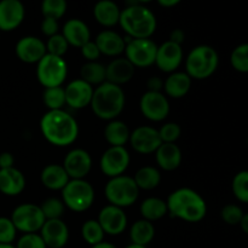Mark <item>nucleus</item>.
<instances>
[{
    "label": "nucleus",
    "mask_w": 248,
    "mask_h": 248,
    "mask_svg": "<svg viewBox=\"0 0 248 248\" xmlns=\"http://www.w3.org/2000/svg\"><path fill=\"white\" fill-rule=\"evenodd\" d=\"M182 128L178 124L176 123H167L161 126L159 130L160 138L162 143H174L179 137H181Z\"/></svg>",
    "instance_id": "43"
},
{
    "label": "nucleus",
    "mask_w": 248,
    "mask_h": 248,
    "mask_svg": "<svg viewBox=\"0 0 248 248\" xmlns=\"http://www.w3.org/2000/svg\"><path fill=\"white\" fill-rule=\"evenodd\" d=\"M130 144L140 154H152L162 144L159 130L152 126H140L130 135Z\"/></svg>",
    "instance_id": "13"
},
{
    "label": "nucleus",
    "mask_w": 248,
    "mask_h": 248,
    "mask_svg": "<svg viewBox=\"0 0 248 248\" xmlns=\"http://www.w3.org/2000/svg\"><path fill=\"white\" fill-rule=\"evenodd\" d=\"M93 86L82 79L73 80L65 86V104L73 109H82L91 104Z\"/></svg>",
    "instance_id": "18"
},
{
    "label": "nucleus",
    "mask_w": 248,
    "mask_h": 248,
    "mask_svg": "<svg viewBox=\"0 0 248 248\" xmlns=\"http://www.w3.org/2000/svg\"><path fill=\"white\" fill-rule=\"evenodd\" d=\"M62 201L74 212L89 210L94 201V189L85 179H70L62 189Z\"/></svg>",
    "instance_id": "7"
},
{
    "label": "nucleus",
    "mask_w": 248,
    "mask_h": 248,
    "mask_svg": "<svg viewBox=\"0 0 248 248\" xmlns=\"http://www.w3.org/2000/svg\"><path fill=\"white\" fill-rule=\"evenodd\" d=\"M247 145H248V138H247Z\"/></svg>",
    "instance_id": "56"
},
{
    "label": "nucleus",
    "mask_w": 248,
    "mask_h": 248,
    "mask_svg": "<svg viewBox=\"0 0 248 248\" xmlns=\"http://www.w3.org/2000/svg\"><path fill=\"white\" fill-rule=\"evenodd\" d=\"M119 24L132 39H149L156 31V17L142 4H133L121 11Z\"/></svg>",
    "instance_id": "4"
},
{
    "label": "nucleus",
    "mask_w": 248,
    "mask_h": 248,
    "mask_svg": "<svg viewBox=\"0 0 248 248\" xmlns=\"http://www.w3.org/2000/svg\"><path fill=\"white\" fill-rule=\"evenodd\" d=\"M140 108L144 118L160 123L170 114V102L162 92L147 91L140 98Z\"/></svg>",
    "instance_id": "11"
},
{
    "label": "nucleus",
    "mask_w": 248,
    "mask_h": 248,
    "mask_svg": "<svg viewBox=\"0 0 248 248\" xmlns=\"http://www.w3.org/2000/svg\"><path fill=\"white\" fill-rule=\"evenodd\" d=\"M26 188V177L15 167L0 170V193L7 196L19 195Z\"/></svg>",
    "instance_id": "24"
},
{
    "label": "nucleus",
    "mask_w": 248,
    "mask_h": 248,
    "mask_svg": "<svg viewBox=\"0 0 248 248\" xmlns=\"http://www.w3.org/2000/svg\"><path fill=\"white\" fill-rule=\"evenodd\" d=\"M16 55L24 63H38L46 55V44L36 36H24L16 44Z\"/></svg>",
    "instance_id": "20"
},
{
    "label": "nucleus",
    "mask_w": 248,
    "mask_h": 248,
    "mask_svg": "<svg viewBox=\"0 0 248 248\" xmlns=\"http://www.w3.org/2000/svg\"><path fill=\"white\" fill-rule=\"evenodd\" d=\"M68 65L63 57L46 53L38 62L36 78L45 89L62 86L67 79Z\"/></svg>",
    "instance_id": "8"
},
{
    "label": "nucleus",
    "mask_w": 248,
    "mask_h": 248,
    "mask_svg": "<svg viewBox=\"0 0 248 248\" xmlns=\"http://www.w3.org/2000/svg\"><path fill=\"white\" fill-rule=\"evenodd\" d=\"M232 194L240 202L248 203V170L237 172L232 178Z\"/></svg>",
    "instance_id": "36"
},
{
    "label": "nucleus",
    "mask_w": 248,
    "mask_h": 248,
    "mask_svg": "<svg viewBox=\"0 0 248 248\" xmlns=\"http://www.w3.org/2000/svg\"><path fill=\"white\" fill-rule=\"evenodd\" d=\"M159 2V5H161L162 7H173L176 5H178L182 0H156Z\"/></svg>",
    "instance_id": "50"
},
{
    "label": "nucleus",
    "mask_w": 248,
    "mask_h": 248,
    "mask_svg": "<svg viewBox=\"0 0 248 248\" xmlns=\"http://www.w3.org/2000/svg\"><path fill=\"white\" fill-rule=\"evenodd\" d=\"M69 44L64 39L62 34H55V35L50 36L46 43V52L50 55L58 56V57H63L67 53Z\"/></svg>",
    "instance_id": "40"
},
{
    "label": "nucleus",
    "mask_w": 248,
    "mask_h": 248,
    "mask_svg": "<svg viewBox=\"0 0 248 248\" xmlns=\"http://www.w3.org/2000/svg\"><path fill=\"white\" fill-rule=\"evenodd\" d=\"M16 248H47L45 242L41 239L40 234L31 232V234H24L17 241Z\"/></svg>",
    "instance_id": "44"
},
{
    "label": "nucleus",
    "mask_w": 248,
    "mask_h": 248,
    "mask_svg": "<svg viewBox=\"0 0 248 248\" xmlns=\"http://www.w3.org/2000/svg\"><path fill=\"white\" fill-rule=\"evenodd\" d=\"M11 220L18 232L23 234H31V232H40L46 219L40 206L34 203H23L15 208Z\"/></svg>",
    "instance_id": "9"
},
{
    "label": "nucleus",
    "mask_w": 248,
    "mask_h": 248,
    "mask_svg": "<svg viewBox=\"0 0 248 248\" xmlns=\"http://www.w3.org/2000/svg\"><path fill=\"white\" fill-rule=\"evenodd\" d=\"M155 236V228L152 222L145 219L137 220L133 223L130 230V239L132 244L140 246H147L153 241Z\"/></svg>",
    "instance_id": "30"
},
{
    "label": "nucleus",
    "mask_w": 248,
    "mask_h": 248,
    "mask_svg": "<svg viewBox=\"0 0 248 248\" xmlns=\"http://www.w3.org/2000/svg\"><path fill=\"white\" fill-rule=\"evenodd\" d=\"M44 138L56 147H68L77 140L79 125L73 115L63 109L48 110L40 120Z\"/></svg>",
    "instance_id": "1"
},
{
    "label": "nucleus",
    "mask_w": 248,
    "mask_h": 248,
    "mask_svg": "<svg viewBox=\"0 0 248 248\" xmlns=\"http://www.w3.org/2000/svg\"><path fill=\"white\" fill-rule=\"evenodd\" d=\"M155 157L160 169L173 171L182 162V152L176 143H162L155 152Z\"/></svg>",
    "instance_id": "25"
},
{
    "label": "nucleus",
    "mask_w": 248,
    "mask_h": 248,
    "mask_svg": "<svg viewBox=\"0 0 248 248\" xmlns=\"http://www.w3.org/2000/svg\"><path fill=\"white\" fill-rule=\"evenodd\" d=\"M62 166L70 179H84L91 171L92 159L86 150L77 148L65 155Z\"/></svg>",
    "instance_id": "16"
},
{
    "label": "nucleus",
    "mask_w": 248,
    "mask_h": 248,
    "mask_svg": "<svg viewBox=\"0 0 248 248\" xmlns=\"http://www.w3.org/2000/svg\"><path fill=\"white\" fill-rule=\"evenodd\" d=\"M232 67L239 73H248V43L237 45L230 55Z\"/></svg>",
    "instance_id": "38"
},
{
    "label": "nucleus",
    "mask_w": 248,
    "mask_h": 248,
    "mask_svg": "<svg viewBox=\"0 0 248 248\" xmlns=\"http://www.w3.org/2000/svg\"><path fill=\"white\" fill-rule=\"evenodd\" d=\"M240 227H241L242 232H245V234L248 235V212L245 213L244 217H242L241 222H240Z\"/></svg>",
    "instance_id": "51"
},
{
    "label": "nucleus",
    "mask_w": 248,
    "mask_h": 248,
    "mask_svg": "<svg viewBox=\"0 0 248 248\" xmlns=\"http://www.w3.org/2000/svg\"><path fill=\"white\" fill-rule=\"evenodd\" d=\"M183 61V48L182 45L167 40L157 46L155 64L164 73H174Z\"/></svg>",
    "instance_id": "14"
},
{
    "label": "nucleus",
    "mask_w": 248,
    "mask_h": 248,
    "mask_svg": "<svg viewBox=\"0 0 248 248\" xmlns=\"http://www.w3.org/2000/svg\"><path fill=\"white\" fill-rule=\"evenodd\" d=\"M43 101L48 110H60L65 106V92L62 86L47 87L43 94Z\"/></svg>",
    "instance_id": "35"
},
{
    "label": "nucleus",
    "mask_w": 248,
    "mask_h": 248,
    "mask_svg": "<svg viewBox=\"0 0 248 248\" xmlns=\"http://www.w3.org/2000/svg\"><path fill=\"white\" fill-rule=\"evenodd\" d=\"M40 208L45 216V219H61L64 213L65 206L60 199L50 198L41 203Z\"/></svg>",
    "instance_id": "39"
},
{
    "label": "nucleus",
    "mask_w": 248,
    "mask_h": 248,
    "mask_svg": "<svg viewBox=\"0 0 248 248\" xmlns=\"http://www.w3.org/2000/svg\"><path fill=\"white\" fill-rule=\"evenodd\" d=\"M94 43L98 46L102 55L109 56V57H116L125 52L126 40L120 34L110 29L101 31L97 35Z\"/></svg>",
    "instance_id": "23"
},
{
    "label": "nucleus",
    "mask_w": 248,
    "mask_h": 248,
    "mask_svg": "<svg viewBox=\"0 0 248 248\" xmlns=\"http://www.w3.org/2000/svg\"><path fill=\"white\" fill-rule=\"evenodd\" d=\"M26 9L21 0H0V31H11L21 26Z\"/></svg>",
    "instance_id": "17"
},
{
    "label": "nucleus",
    "mask_w": 248,
    "mask_h": 248,
    "mask_svg": "<svg viewBox=\"0 0 248 248\" xmlns=\"http://www.w3.org/2000/svg\"><path fill=\"white\" fill-rule=\"evenodd\" d=\"M17 229L11 218L0 217V244L12 245L16 239Z\"/></svg>",
    "instance_id": "42"
},
{
    "label": "nucleus",
    "mask_w": 248,
    "mask_h": 248,
    "mask_svg": "<svg viewBox=\"0 0 248 248\" xmlns=\"http://www.w3.org/2000/svg\"><path fill=\"white\" fill-rule=\"evenodd\" d=\"M98 223L101 224L104 234L116 236L125 232L127 227V216L123 208L108 205L102 208L98 215Z\"/></svg>",
    "instance_id": "15"
},
{
    "label": "nucleus",
    "mask_w": 248,
    "mask_h": 248,
    "mask_svg": "<svg viewBox=\"0 0 248 248\" xmlns=\"http://www.w3.org/2000/svg\"><path fill=\"white\" fill-rule=\"evenodd\" d=\"M167 213H169L167 203L162 199L148 198L140 203V215L143 219L149 220V222L161 219Z\"/></svg>",
    "instance_id": "31"
},
{
    "label": "nucleus",
    "mask_w": 248,
    "mask_h": 248,
    "mask_svg": "<svg viewBox=\"0 0 248 248\" xmlns=\"http://www.w3.org/2000/svg\"><path fill=\"white\" fill-rule=\"evenodd\" d=\"M90 106L97 118L115 120L125 108V92L119 85L104 81L94 89Z\"/></svg>",
    "instance_id": "3"
},
{
    "label": "nucleus",
    "mask_w": 248,
    "mask_h": 248,
    "mask_svg": "<svg viewBox=\"0 0 248 248\" xmlns=\"http://www.w3.org/2000/svg\"><path fill=\"white\" fill-rule=\"evenodd\" d=\"M136 1H138L140 4H145V2H150L153 1V0H136Z\"/></svg>",
    "instance_id": "55"
},
{
    "label": "nucleus",
    "mask_w": 248,
    "mask_h": 248,
    "mask_svg": "<svg viewBox=\"0 0 248 248\" xmlns=\"http://www.w3.org/2000/svg\"><path fill=\"white\" fill-rule=\"evenodd\" d=\"M104 194L110 205L125 208L137 201L140 196V188L132 177L121 174L109 179L104 188Z\"/></svg>",
    "instance_id": "6"
},
{
    "label": "nucleus",
    "mask_w": 248,
    "mask_h": 248,
    "mask_svg": "<svg viewBox=\"0 0 248 248\" xmlns=\"http://www.w3.org/2000/svg\"><path fill=\"white\" fill-rule=\"evenodd\" d=\"M41 31L44 35L52 36L58 33V21L55 18H50V17H44L43 22H41Z\"/></svg>",
    "instance_id": "46"
},
{
    "label": "nucleus",
    "mask_w": 248,
    "mask_h": 248,
    "mask_svg": "<svg viewBox=\"0 0 248 248\" xmlns=\"http://www.w3.org/2000/svg\"><path fill=\"white\" fill-rule=\"evenodd\" d=\"M135 182L137 186L143 190L155 189L161 182V173L157 169L153 166H144L138 170L135 174Z\"/></svg>",
    "instance_id": "32"
},
{
    "label": "nucleus",
    "mask_w": 248,
    "mask_h": 248,
    "mask_svg": "<svg viewBox=\"0 0 248 248\" xmlns=\"http://www.w3.org/2000/svg\"><path fill=\"white\" fill-rule=\"evenodd\" d=\"M80 50H81L82 57H84L85 60H87V62H96L99 58V56L102 55L98 46L96 45V43L91 40H90L89 43L85 44L82 47H80Z\"/></svg>",
    "instance_id": "45"
},
{
    "label": "nucleus",
    "mask_w": 248,
    "mask_h": 248,
    "mask_svg": "<svg viewBox=\"0 0 248 248\" xmlns=\"http://www.w3.org/2000/svg\"><path fill=\"white\" fill-rule=\"evenodd\" d=\"M219 64V56L210 45H199L189 52L186 61V74L191 79L205 80L215 74Z\"/></svg>",
    "instance_id": "5"
},
{
    "label": "nucleus",
    "mask_w": 248,
    "mask_h": 248,
    "mask_svg": "<svg viewBox=\"0 0 248 248\" xmlns=\"http://www.w3.org/2000/svg\"><path fill=\"white\" fill-rule=\"evenodd\" d=\"M191 78L184 72H174L164 81V90L171 98H182L191 89Z\"/></svg>",
    "instance_id": "28"
},
{
    "label": "nucleus",
    "mask_w": 248,
    "mask_h": 248,
    "mask_svg": "<svg viewBox=\"0 0 248 248\" xmlns=\"http://www.w3.org/2000/svg\"><path fill=\"white\" fill-rule=\"evenodd\" d=\"M135 75V67L127 58H115L106 67V81L121 86Z\"/></svg>",
    "instance_id": "22"
},
{
    "label": "nucleus",
    "mask_w": 248,
    "mask_h": 248,
    "mask_svg": "<svg viewBox=\"0 0 248 248\" xmlns=\"http://www.w3.org/2000/svg\"><path fill=\"white\" fill-rule=\"evenodd\" d=\"M184 36L186 35H184V31L182 29H174L170 34V41L178 44V45H182V43L184 41Z\"/></svg>",
    "instance_id": "49"
},
{
    "label": "nucleus",
    "mask_w": 248,
    "mask_h": 248,
    "mask_svg": "<svg viewBox=\"0 0 248 248\" xmlns=\"http://www.w3.org/2000/svg\"><path fill=\"white\" fill-rule=\"evenodd\" d=\"M128 165H130V154L125 147L108 148L103 153L99 161L101 171L110 178L124 174Z\"/></svg>",
    "instance_id": "12"
},
{
    "label": "nucleus",
    "mask_w": 248,
    "mask_h": 248,
    "mask_svg": "<svg viewBox=\"0 0 248 248\" xmlns=\"http://www.w3.org/2000/svg\"><path fill=\"white\" fill-rule=\"evenodd\" d=\"M14 162L15 159L12 154H10V153H1L0 154V170L14 167Z\"/></svg>",
    "instance_id": "48"
},
{
    "label": "nucleus",
    "mask_w": 248,
    "mask_h": 248,
    "mask_svg": "<svg viewBox=\"0 0 248 248\" xmlns=\"http://www.w3.org/2000/svg\"><path fill=\"white\" fill-rule=\"evenodd\" d=\"M130 130L124 121L111 120L104 128V137L110 147H125L130 140Z\"/></svg>",
    "instance_id": "29"
},
{
    "label": "nucleus",
    "mask_w": 248,
    "mask_h": 248,
    "mask_svg": "<svg viewBox=\"0 0 248 248\" xmlns=\"http://www.w3.org/2000/svg\"><path fill=\"white\" fill-rule=\"evenodd\" d=\"M40 179L43 186L50 190H62L70 181L64 167L57 164H51L44 167Z\"/></svg>",
    "instance_id": "26"
},
{
    "label": "nucleus",
    "mask_w": 248,
    "mask_h": 248,
    "mask_svg": "<svg viewBox=\"0 0 248 248\" xmlns=\"http://www.w3.org/2000/svg\"><path fill=\"white\" fill-rule=\"evenodd\" d=\"M81 235L82 239H84L87 244L91 245V246H94V245H98L101 244V242H103L104 235L106 234H104L103 229H102L98 220L89 219L82 224Z\"/></svg>",
    "instance_id": "34"
},
{
    "label": "nucleus",
    "mask_w": 248,
    "mask_h": 248,
    "mask_svg": "<svg viewBox=\"0 0 248 248\" xmlns=\"http://www.w3.org/2000/svg\"><path fill=\"white\" fill-rule=\"evenodd\" d=\"M40 236L48 248H64L69 239V229L62 219H46Z\"/></svg>",
    "instance_id": "19"
},
{
    "label": "nucleus",
    "mask_w": 248,
    "mask_h": 248,
    "mask_svg": "<svg viewBox=\"0 0 248 248\" xmlns=\"http://www.w3.org/2000/svg\"><path fill=\"white\" fill-rule=\"evenodd\" d=\"M169 213L189 223H198L205 218L207 205L202 196L190 188L174 190L166 201Z\"/></svg>",
    "instance_id": "2"
},
{
    "label": "nucleus",
    "mask_w": 248,
    "mask_h": 248,
    "mask_svg": "<svg viewBox=\"0 0 248 248\" xmlns=\"http://www.w3.org/2000/svg\"><path fill=\"white\" fill-rule=\"evenodd\" d=\"M91 248H118L116 246H114L113 244H109V242H101L98 245H94V246H91Z\"/></svg>",
    "instance_id": "52"
},
{
    "label": "nucleus",
    "mask_w": 248,
    "mask_h": 248,
    "mask_svg": "<svg viewBox=\"0 0 248 248\" xmlns=\"http://www.w3.org/2000/svg\"><path fill=\"white\" fill-rule=\"evenodd\" d=\"M62 35L64 36L69 46L79 48L91 40V31L89 26L79 18L68 19L63 26Z\"/></svg>",
    "instance_id": "21"
},
{
    "label": "nucleus",
    "mask_w": 248,
    "mask_h": 248,
    "mask_svg": "<svg viewBox=\"0 0 248 248\" xmlns=\"http://www.w3.org/2000/svg\"><path fill=\"white\" fill-rule=\"evenodd\" d=\"M157 45L152 39H132L126 41V58L133 67L148 68L155 63Z\"/></svg>",
    "instance_id": "10"
},
{
    "label": "nucleus",
    "mask_w": 248,
    "mask_h": 248,
    "mask_svg": "<svg viewBox=\"0 0 248 248\" xmlns=\"http://www.w3.org/2000/svg\"><path fill=\"white\" fill-rule=\"evenodd\" d=\"M80 79L91 86H98L106 81V67L99 62H87L80 69Z\"/></svg>",
    "instance_id": "33"
},
{
    "label": "nucleus",
    "mask_w": 248,
    "mask_h": 248,
    "mask_svg": "<svg viewBox=\"0 0 248 248\" xmlns=\"http://www.w3.org/2000/svg\"><path fill=\"white\" fill-rule=\"evenodd\" d=\"M0 248H16V246H14V245H4V244H0Z\"/></svg>",
    "instance_id": "54"
},
{
    "label": "nucleus",
    "mask_w": 248,
    "mask_h": 248,
    "mask_svg": "<svg viewBox=\"0 0 248 248\" xmlns=\"http://www.w3.org/2000/svg\"><path fill=\"white\" fill-rule=\"evenodd\" d=\"M67 0H43L41 2V14L44 17L60 19L67 11Z\"/></svg>",
    "instance_id": "37"
},
{
    "label": "nucleus",
    "mask_w": 248,
    "mask_h": 248,
    "mask_svg": "<svg viewBox=\"0 0 248 248\" xmlns=\"http://www.w3.org/2000/svg\"><path fill=\"white\" fill-rule=\"evenodd\" d=\"M148 91L161 92V89H164V81L159 77H153L148 80Z\"/></svg>",
    "instance_id": "47"
},
{
    "label": "nucleus",
    "mask_w": 248,
    "mask_h": 248,
    "mask_svg": "<svg viewBox=\"0 0 248 248\" xmlns=\"http://www.w3.org/2000/svg\"><path fill=\"white\" fill-rule=\"evenodd\" d=\"M244 215L245 212L242 211V208L235 203H229V205L224 206L220 212L223 222L229 225H239Z\"/></svg>",
    "instance_id": "41"
},
{
    "label": "nucleus",
    "mask_w": 248,
    "mask_h": 248,
    "mask_svg": "<svg viewBox=\"0 0 248 248\" xmlns=\"http://www.w3.org/2000/svg\"><path fill=\"white\" fill-rule=\"evenodd\" d=\"M126 248H148L147 246H140V245H135V244H131L130 246H127Z\"/></svg>",
    "instance_id": "53"
},
{
    "label": "nucleus",
    "mask_w": 248,
    "mask_h": 248,
    "mask_svg": "<svg viewBox=\"0 0 248 248\" xmlns=\"http://www.w3.org/2000/svg\"><path fill=\"white\" fill-rule=\"evenodd\" d=\"M121 10L113 0H99L94 4L93 16L103 27H114L119 23Z\"/></svg>",
    "instance_id": "27"
}]
</instances>
